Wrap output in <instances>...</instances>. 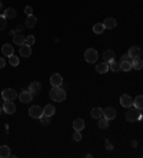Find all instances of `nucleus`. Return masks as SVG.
I'll use <instances>...</instances> for the list:
<instances>
[{
    "mask_svg": "<svg viewBox=\"0 0 143 158\" xmlns=\"http://www.w3.org/2000/svg\"><path fill=\"white\" fill-rule=\"evenodd\" d=\"M49 96H50V98L53 100V101H57V103H62V101H65L66 100V90H63L62 87H53L50 90V93H49Z\"/></svg>",
    "mask_w": 143,
    "mask_h": 158,
    "instance_id": "1",
    "label": "nucleus"
},
{
    "mask_svg": "<svg viewBox=\"0 0 143 158\" xmlns=\"http://www.w3.org/2000/svg\"><path fill=\"white\" fill-rule=\"evenodd\" d=\"M142 110H137V108H132V107H129L127 113H126V121L129 123H135L137 121V120H140L142 118V113H140Z\"/></svg>",
    "mask_w": 143,
    "mask_h": 158,
    "instance_id": "2",
    "label": "nucleus"
},
{
    "mask_svg": "<svg viewBox=\"0 0 143 158\" xmlns=\"http://www.w3.org/2000/svg\"><path fill=\"white\" fill-rule=\"evenodd\" d=\"M97 57H99V54H97V52H96L95 48H87L84 52V60L87 63H96L97 61Z\"/></svg>",
    "mask_w": 143,
    "mask_h": 158,
    "instance_id": "3",
    "label": "nucleus"
},
{
    "mask_svg": "<svg viewBox=\"0 0 143 158\" xmlns=\"http://www.w3.org/2000/svg\"><path fill=\"white\" fill-rule=\"evenodd\" d=\"M2 97H3L4 101H13L17 97V93L13 88H4L3 91H2Z\"/></svg>",
    "mask_w": 143,
    "mask_h": 158,
    "instance_id": "4",
    "label": "nucleus"
},
{
    "mask_svg": "<svg viewBox=\"0 0 143 158\" xmlns=\"http://www.w3.org/2000/svg\"><path fill=\"white\" fill-rule=\"evenodd\" d=\"M29 115L33 118H40L43 115V108L39 106H32L29 108Z\"/></svg>",
    "mask_w": 143,
    "mask_h": 158,
    "instance_id": "5",
    "label": "nucleus"
},
{
    "mask_svg": "<svg viewBox=\"0 0 143 158\" xmlns=\"http://www.w3.org/2000/svg\"><path fill=\"white\" fill-rule=\"evenodd\" d=\"M50 84L53 85V87H62L63 84V78L60 74L55 73V74H51L50 76Z\"/></svg>",
    "mask_w": 143,
    "mask_h": 158,
    "instance_id": "6",
    "label": "nucleus"
},
{
    "mask_svg": "<svg viewBox=\"0 0 143 158\" xmlns=\"http://www.w3.org/2000/svg\"><path fill=\"white\" fill-rule=\"evenodd\" d=\"M127 56L130 59H136V57H142V48L139 46H133V47L129 48Z\"/></svg>",
    "mask_w": 143,
    "mask_h": 158,
    "instance_id": "7",
    "label": "nucleus"
},
{
    "mask_svg": "<svg viewBox=\"0 0 143 158\" xmlns=\"http://www.w3.org/2000/svg\"><path fill=\"white\" fill-rule=\"evenodd\" d=\"M103 117L106 118V120H113V118H116V108H113V107L105 108V110H103Z\"/></svg>",
    "mask_w": 143,
    "mask_h": 158,
    "instance_id": "8",
    "label": "nucleus"
},
{
    "mask_svg": "<svg viewBox=\"0 0 143 158\" xmlns=\"http://www.w3.org/2000/svg\"><path fill=\"white\" fill-rule=\"evenodd\" d=\"M32 98H33V94H32L30 91H22L20 93V96H19V100L25 104L32 103Z\"/></svg>",
    "mask_w": 143,
    "mask_h": 158,
    "instance_id": "9",
    "label": "nucleus"
},
{
    "mask_svg": "<svg viewBox=\"0 0 143 158\" xmlns=\"http://www.w3.org/2000/svg\"><path fill=\"white\" fill-rule=\"evenodd\" d=\"M120 104H122V107L129 108V107H132V104H133V98L130 96H127V94H123V96L120 97Z\"/></svg>",
    "mask_w": 143,
    "mask_h": 158,
    "instance_id": "10",
    "label": "nucleus"
},
{
    "mask_svg": "<svg viewBox=\"0 0 143 158\" xmlns=\"http://www.w3.org/2000/svg\"><path fill=\"white\" fill-rule=\"evenodd\" d=\"M3 110L6 111V114H15L16 113L15 103H11V101H6V103L3 104Z\"/></svg>",
    "mask_w": 143,
    "mask_h": 158,
    "instance_id": "11",
    "label": "nucleus"
},
{
    "mask_svg": "<svg viewBox=\"0 0 143 158\" xmlns=\"http://www.w3.org/2000/svg\"><path fill=\"white\" fill-rule=\"evenodd\" d=\"M103 26H105V29L112 30L118 26V22H116V19H113V17H107L106 20L103 22Z\"/></svg>",
    "mask_w": 143,
    "mask_h": 158,
    "instance_id": "12",
    "label": "nucleus"
},
{
    "mask_svg": "<svg viewBox=\"0 0 143 158\" xmlns=\"http://www.w3.org/2000/svg\"><path fill=\"white\" fill-rule=\"evenodd\" d=\"M2 53H3L4 57H10V56L15 54V48H13V46H10V44H3Z\"/></svg>",
    "mask_w": 143,
    "mask_h": 158,
    "instance_id": "13",
    "label": "nucleus"
},
{
    "mask_svg": "<svg viewBox=\"0 0 143 158\" xmlns=\"http://www.w3.org/2000/svg\"><path fill=\"white\" fill-rule=\"evenodd\" d=\"M32 56V47L27 44L20 46V57H30Z\"/></svg>",
    "mask_w": 143,
    "mask_h": 158,
    "instance_id": "14",
    "label": "nucleus"
},
{
    "mask_svg": "<svg viewBox=\"0 0 143 158\" xmlns=\"http://www.w3.org/2000/svg\"><path fill=\"white\" fill-rule=\"evenodd\" d=\"M130 64H132V69H135V70H142V67H143V61L140 57L132 59L130 60Z\"/></svg>",
    "mask_w": 143,
    "mask_h": 158,
    "instance_id": "15",
    "label": "nucleus"
},
{
    "mask_svg": "<svg viewBox=\"0 0 143 158\" xmlns=\"http://www.w3.org/2000/svg\"><path fill=\"white\" fill-rule=\"evenodd\" d=\"M36 24H37V19L34 17L33 15L27 16V19H26V27H29V29H33Z\"/></svg>",
    "mask_w": 143,
    "mask_h": 158,
    "instance_id": "16",
    "label": "nucleus"
},
{
    "mask_svg": "<svg viewBox=\"0 0 143 158\" xmlns=\"http://www.w3.org/2000/svg\"><path fill=\"white\" fill-rule=\"evenodd\" d=\"M96 71H97L99 74L107 73V71H109V64H107L106 61H105V63H100V64H97V66H96Z\"/></svg>",
    "mask_w": 143,
    "mask_h": 158,
    "instance_id": "17",
    "label": "nucleus"
},
{
    "mask_svg": "<svg viewBox=\"0 0 143 158\" xmlns=\"http://www.w3.org/2000/svg\"><path fill=\"white\" fill-rule=\"evenodd\" d=\"M73 128L74 131H82V130L84 128V120H82V118H76L73 121Z\"/></svg>",
    "mask_w": 143,
    "mask_h": 158,
    "instance_id": "18",
    "label": "nucleus"
},
{
    "mask_svg": "<svg viewBox=\"0 0 143 158\" xmlns=\"http://www.w3.org/2000/svg\"><path fill=\"white\" fill-rule=\"evenodd\" d=\"M56 110H55V106H51V104H47V106H44L43 108V114L47 115V117H51V115H55Z\"/></svg>",
    "mask_w": 143,
    "mask_h": 158,
    "instance_id": "19",
    "label": "nucleus"
},
{
    "mask_svg": "<svg viewBox=\"0 0 143 158\" xmlns=\"http://www.w3.org/2000/svg\"><path fill=\"white\" fill-rule=\"evenodd\" d=\"M103 59H105V61L106 63H110L114 60V52L113 50H106V52L103 53Z\"/></svg>",
    "mask_w": 143,
    "mask_h": 158,
    "instance_id": "20",
    "label": "nucleus"
},
{
    "mask_svg": "<svg viewBox=\"0 0 143 158\" xmlns=\"http://www.w3.org/2000/svg\"><path fill=\"white\" fill-rule=\"evenodd\" d=\"M16 15H17V13H16V10L13 7L6 9V11L3 13V16H4V19H6V20H7V19H15Z\"/></svg>",
    "mask_w": 143,
    "mask_h": 158,
    "instance_id": "21",
    "label": "nucleus"
},
{
    "mask_svg": "<svg viewBox=\"0 0 143 158\" xmlns=\"http://www.w3.org/2000/svg\"><path fill=\"white\" fill-rule=\"evenodd\" d=\"M90 115H92L93 118H97V120H99L100 117H103V110L100 107H95V108L90 111Z\"/></svg>",
    "mask_w": 143,
    "mask_h": 158,
    "instance_id": "22",
    "label": "nucleus"
},
{
    "mask_svg": "<svg viewBox=\"0 0 143 158\" xmlns=\"http://www.w3.org/2000/svg\"><path fill=\"white\" fill-rule=\"evenodd\" d=\"M25 41H26V37H23L22 34H15V37H13V43L16 46H23Z\"/></svg>",
    "mask_w": 143,
    "mask_h": 158,
    "instance_id": "23",
    "label": "nucleus"
},
{
    "mask_svg": "<svg viewBox=\"0 0 143 158\" xmlns=\"http://www.w3.org/2000/svg\"><path fill=\"white\" fill-rule=\"evenodd\" d=\"M132 106H135V108H137V110H142V108H143V97L142 96H137L135 100H133Z\"/></svg>",
    "mask_w": 143,
    "mask_h": 158,
    "instance_id": "24",
    "label": "nucleus"
},
{
    "mask_svg": "<svg viewBox=\"0 0 143 158\" xmlns=\"http://www.w3.org/2000/svg\"><path fill=\"white\" fill-rule=\"evenodd\" d=\"M10 157V148L7 145H2L0 147V158H6Z\"/></svg>",
    "mask_w": 143,
    "mask_h": 158,
    "instance_id": "25",
    "label": "nucleus"
},
{
    "mask_svg": "<svg viewBox=\"0 0 143 158\" xmlns=\"http://www.w3.org/2000/svg\"><path fill=\"white\" fill-rule=\"evenodd\" d=\"M120 70H123V71L132 70V64H130V60H122V61H120Z\"/></svg>",
    "mask_w": 143,
    "mask_h": 158,
    "instance_id": "26",
    "label": "nucleus"
},
{
    "mask_svg": "<svg viewBox=\"0 0 143 158\" xmlns=\"http://www.w3.org/2000/svg\"><path fill=\"white\" fill-rule=\"evenodd\" d=\"M107 64H109V70L114 71V73H118V71H120V63H116V61L113 60V61L107 63Z\"/></svg>",
    "mask_w": 143,
    "mask_h": 158,
    "instance_id": "27",
    "label": "nucleus"
},
{
    "mask_svg": "<svg viewBox=\"0 0 143 158\" xmlns=\"http://www.w3.org/2000/svg\"><path fill=\"white\" fill-rule=\"evenodd\" d=\"M29 91L33 94V93H39L40 91V83H37V81H34V83H32V84L29 85Z\"/></svg>",
    "mask_w": 143,
    "mask_h": 158,
    "instance_id": "28",
    "label": "nucleus"
},
{
    "mask_svg": "<svg viewBox=\"0 0 143 158\" xmlns=\"http://www.w3.org/2000/svg\"><path fill=\"white\" fill-rule=\"evenodd\" d=\"M103 30H105V26H103V23H96L95 26H93V31L96 34H102Z\"/></svg>",
    "mask_w": 143,
    "mask_h": 158,
    "instance_id": "29",
    "label": "nucleus"
},
{
    "mask_svg": "<svg viewBox=\"0 0 143 158\" xmlns=\"http://www.w3.org/2000/svg\"><path fill=\"white\" fill-rule=\"evenodd\" d=\"M39 120H40V124L44 125V127H46V125H50V117H47V115L43 114L40 118H39Z\"/></svg>",
    "mask_w": 143,
    "mask_h": 158,
    "instance_id": "30",
    "label": "nucleus"
},
{
    "mask_svg": "<svg viewBox=\"0 0 143 158\" xmlns=\"http://www.w3.org/2000/svg\"><path fill=\"white\" fill-rule=\"evenodd\" d=\"M107 123H109V120H106L105 117H100L99 118V127L102 130H106L107 128Z\"/></svg>",
    "mask_w": 143,
    "mask_h": 158,
    "instance_id": "31",
    "label": "nucleus"
},
{
    "mask_svg": "<svg viewBox=\"0 0 143 158\" xmlns=\"http://www.w3.org/2000/svg\"><path fill=\"white\" fill-rule=\"evenodd\" d=\"M9 63H10V66H13V67L19 66V57H16L15 54L10 56V57H9Z\"/></svg>",
    "mask_w": 143,
    "mask_h": 158,
    "instance_id": "32",
    "label": "nucleus"
},
{
    "mask_svg": "<svg viewBox=\"0 0 143 158\" xmlns=\"http://www.w3.org/2000/svg\"><path fill=\"white\" fill-rule=\"evenodd\" d=\"M6 26H7V20L4 19V16H0V31L6 29Z\"/></svg>",
    "mask_w": 143,
    "mask_h": 158,
    "instance_id": "33",
    "label": "nucleus"
},
{
    "mask_svg": "<svg viewBox=\"0 0 143 158\" xmlns=\"http://www.w3.org/2000/svg\"><path fill=\"white\" fill-rule=\"evenodd\" d=\"M34 37L33 36H27L26 37V41H25V44H27V46H30V47H32V46H33L34 44Z\"/></svg>",
    "mask_w": 143,
    "mask_h": 158,
    "instance_id": "34",
    "label": "nucleus"
},
{
    "mask_svg": "<svg viewBox=\"0 0 143 158\" xmlns=\"http://www.w3.org/2000/svg\"><path fill=\"white\" fill-rule=\"evenodd\" d=\"M73 140H74V141H80V140H82V134H80V131H74V134H73Z\"/></svg>",
    "mask_w": 143,
    "mask_h": 158,
    "instance_id": "35",
    "label": "nucleus"
},
{
    "mask_svg": "<svg viewBox=\"0 0 143 158\" xmlns=\"http://www.w3.org/2000/svg\"><path fill=\"white\" fill-rule=\"evenodd\" d=\"M25 13H26L27 16H30L32 13H33V9L30 7V6H26V7H25Z\"/></svg>",
    "mask_w": 143,
    "mask_h": 158,
    "instance_id": "36",
    "label": "nucleus"
},
{
    "mask_svg": "<svg viewBox=\"0 0 143 158\" xmlns=\"http://www.w3.org/2000/svg\"><path fill=\"white\" fill-rule=\"evenodd\" d=\"M4 66H6V60H4L3 57H0V69H3Z\"/></svg>",
    "mask_w": 143,
    "mask_h": 158,
    "instance_id": "37",
    "label": "nucleus"
},
{
    "mask_svg": "<svg viewBox=\"0 0 143 158\" xmlns=\"http://www.w3.org/2000/svg\"><path fill=\"white\" fill-rule=\"evenodd\" d=\"M106 145H107V150H113V147H112L109 143H106Z\"/></svg>",
    "mask_w": 143,
    "mask_h": 158,
    "instance_id": "38",
    "label": "nucleus"
},
{
    "mask_svg": "<svg viewBox=\"0 0 143 158\" xmlns=\"http://www.w3.org/2000/svg\"><path fill=\"white\" fill-rule=\"evenodd\" d=\"M2 6H3V3H2V0H0V9H2Z\"/></svg>",
    "mask_w": 143,
    "mask_h": 158,
    "instance_id": "39",
    "label": "nucleus"
},
{
    "mask_svg": "<svg viewBox=\"0 0 143 158\" xmlns=\"http://www.w3.org/2000/svg\"><path fill=\"white\" fill-rule=\"evenodd\" d=\"M0 111H2V108H0Z\"/></svg>",
    "mask_w": 143,
    "mask_h": 158,
    "instance_id": "40",
    "label": "nucleus"
}]
</instances>
